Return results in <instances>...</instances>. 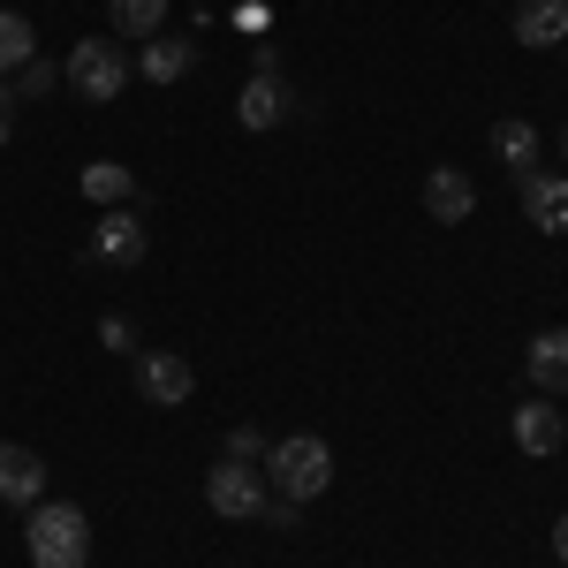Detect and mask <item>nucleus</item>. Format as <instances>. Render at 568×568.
Listing matches in <instances>:
<instances>
[{
    "instance_id": "nucleus-26",
    "label": "nucleus",
    "mask_w": 568,
    "mask_h": 568,
    "mask_svg": "<svg viewBox=\"0 0 568 568\" xmlns=\"http://www.w3.org/2000/svg\"><path fill=\"white\" fill-rule=\"evenodd\" d=\"M561 152H568V130H561Z\"/></svg>"
},
{
    "instance_id": "nucleus-13",
    "label": "nucleus",
    "mask_w": 568,
    "mask_h": 568,
    "mask_svg": "<svg viewBox=\"0 0 568 568\" xmlns=\"http://www.w3.org/2000/svg\"><path fill=\"white\" fill-rule=\"evenodd\" d=\"M524 364H530V379H538V394H568V326H546Z\"/></svg>"
},
{
    "instance_id": "nucleus-2",
    "label": "nucleus",
    "mask_w": 568,
    "mask_h": 568,
    "mask_svg": "<svg viewBox=\"0 0 568 568\" xmlns=\"http://www.w3.org/2000/svg\"><path fill=\"white\" fill-rule=\"evenodd\" d=\"M265 485L281 493V500H318L326 485H334V447L318 433H288L265 447Z\"/></svg>"
},
{
    "instance_id": "nucleus-6",
    "label": "nucleus",
    "mask_w": 568,
    "mask_h": 568,
    "mask_svg": "<svg viewBox=\"0 0 568 568\" xmlns=\"http://www.w3.org/2000/svg\"><path fill=\"white\" fill-rule=\"evenodd\" d=\"M296 106H304V99H296L288 77H251V84L235 91V122H243V130H281Z\"/></svg>"
},
{
    "instance_id": "nucleus-12",
    "label": "nucleus",
    "mask_w": 568,
    "mask_h": 568,
    "mask_svg": "<svg viewBox=\"0 0 568 568\" xmlns=\"http://www.w3.org/2000/svg\"><path fill=\"white\" fill-rule=\"evenodd\" d=\"M516 190H524L530 227H546V235H561V227H568V182L561 175H524Z\"/></svg>"
},
{
    "instance_id": "nucleus-17",
    "label": "nucleus",
    "mask_w": 568,
    "mask_h": 568,
    "mask_svg": "<svg viewBox=\"0 0 568 568\" xmlns=\"http://www.w3.org/2000/svg\"><path fill=\"white\" fill-rule=\"evenodd\" d=\"M190 61H197V45H182V39H152L144 53H136V69H144L152 84H175V77H190Z\"/></svg>"
},
{
    "instance_id": "nucleus-11",
    "label": "nucleus",
    "mask_w": 568,
    "mask_h": 568,
    "mask_svg": "<svg viewBox=\"0 0 568 568\" xmlns=\"http://www.w3.org/2000/svg\"><path fill=\"white\" fill-rule=\"evenodd\" d=\"M568 39V0H516V45H561Z\"/></svg>"
},
{
    "instance_id": "nucleus-14",
    "label": "nucleus",
    "mask_w": 568,
    "mask_h": 568,
    "mask_svg": "<svg viewBox=\"0 0 568 568\" xmlns=\"http://www.w3.org/2000/svg\"><path fill=\"white\" fill-rule=\"evenodd\" d=\"M493 152L508 160V175H516V182L538 175V130H530V122H516V114H500V122H493Z\"/></svg>"
},
{
    "instance_id": "nucleus-3",
    "label": "nucleus",
    "mask_w": 568,
    "mask_h": 568,
    "mask_svg": "<svg viewBox=\"0 0 568 568\" xmlns=\"http://www.w3.org/2000/svg\"><path fill=\"white\" fill-rule=\"evenodd\" d=\"M61 77H69V91H77L84 106H114L122 84H130V53H122L114 39H77Z\"/></svg>"
},
{
    "instance_id": "nucleus-7",
    "label": "nucleus",
    "mask_w": 568,
    "mask_h": 568,
    "mask_svg": "<svg viewBox=\"0 0 568 568\" xmlns=\"http://www.w3.org/2000/svg\"><path fill=\"white\" fill-rule=\"evenodd\" d=\"M425 213L439 227H463V220L478 213V182L463 175V168H425Z\"/></svg>"
},
{
    "instance_id": "nucleus-10",
    "label": "nucleus",
    "mask_w": 568,
    "mask_h": 568,
    "mask_svg": "<svg viewBox=\"0 0 568 568\" xmlns=\"http://www.w3.org/2000/svg\"><path fill=\"white\" fill-rule=\"evenodd\" d=\"M561 439H568V425H561V409H554V394H538V402L516 409V447L524 455H561Z\"/></svg>"
},
{
    "instance_id": "nucleus-8",
    "label": "nucleus",
    "mask_w": 568,
    "mask_h": 568,
    "mask_svg": "<svg viewBox=\"0 0 568 568\" xmlns=\"http://www.w3.org/2000/svg\"><path fill=\"white\" fill-rule=\"evenodd\" d=\"M0 500L8 508H39L45 500V463L31 447H16V439H0Z\"/></svg>"
},
{
    "instance_id": "nucleus-23",
    "label": "nucleus",
    "mask_w": 568,
    "mask_h": 568,
    "mask_svg": "<svg viewBox=\"0 0 568 568\" xmlns=\"http://www.w3.org/2000/svg\"><path fill=\"white\" fill-rule=\"evenodd\" d=\"M251 69H258V77H281V45L258 39V45H251Z\"/></svg>"
},
{
    "instance_id": "nucleus-1",
    "label": "nucleus",
    "mask_w": 568,
    "mask_h": 568,
    "mask_svg": "<svg viewBox=\"0 0 568 568\" xmlns=\"http://www.w3.org/2000/svg\"><path fill=\"white\" fill-rule=\"evenodd\" d=\"M31 568H84L91 561V516L77 500H39L31 524H23Z\"/></svg>"
},
{
    "instance_id": "nucleus-5",
    "label": "nucleus",
    "mask_w": 568,
    "mask_h": 568,
    "mask_svg": "<svg viewBox=\"0 0 568 568\" xmlns=\"http://www.w3.org/2000/svg\"><path fill=\"white\" fill-rule=\"evenodd\" d=\"M136 394H144L152 409H182V402L197 394L190 356H182V349H144V356H136Z\"/></svg>"
},
{
    "instance_id": "nucleus-19",
    "label": "nucleus",
    "mask_w": 568,
    "mask_h": 568,
    "mask_svg": "<svg viewBox=\"0 0 568 568\" xmlns=\"http://www.w3.org/2000/svg\"><path fill=\"white\" fill-rule=\"evenodd\" d=\"M265 447H273V439H265L258 425H227V463H265Z\"/></svg>"
},
{
    "instance_id": "nucleus-18",
    "label": "nucleus",
    "mask_w": 568,
    "mask_h": 568,
    "mask_svg": "<svg viewBox=\"0 0 568 568\" xmlns=\"http://www.w3.org/2000/svg\"><path fill=\"white\" fill-rule=\"evenodd\" d=\"M106 16H114V31H122V39H160L168 0H106Z\"/></svg>"
},
{
    "instance_id": "nucleus-9",
    "label": "nucleus",
    "mask_w": 568,
    "mask_h": 568,
    "mask_svg": "<svg viewBox=\"0 0 568 568\" xmlns=\"http://www.w3.org/2000/svg\"><path fill=\"white\" fill-rule=\"evenodd\" d=\"M144 258V220H130L122 205L91 227V265H136Z\"/></svg>"
},
{
    "instance_id": "nucleus-4",
    "label": "nucleus",
    "mask_w": 568,
    "mask_h": 568,
    "mask_svg": "<svg viewBox=\"0 0 568 568\" xmlns=\"http://www.w3.org/2000/svg\"><path fill=\"white\" fill-rule=\"evenodd\" d=\"M205 500H213V516H227V524H258L265 516V470L258 463H220V470H205Z\"/></svg>"
},
{
    "instance_id": "nucleus-15",
    "label": "nucleus",
    "mask_w": 568,
    "mask_h": 568,
    "mask_svg": "<svg viewBox=\"0 0 568 568\" xmlns=\"http://www.w3.org/2000/svg\"><path fill=\"white\" fill-rule=\"evenodd\" d=\"M23 61H39V31H31V16L0 8V84H8Z\"/></svg>"
},
{
    "instance_id": "nucleus-16",
    "label": "nucleus",
    "mask_w": 568,
    "mask_h": 568,
    "mask_svg": "<svg viewBox=\"0 0 568 568\" xmlns=\"http://www.w3.org/2000/svg\"><path fill=\"white\" fill-rule=\"evenodd\" d=\"M130 190H136V175L122 168V160H91V168H84V197H91V205H106V213L130 205Z\"/></svg>"
},
{
    "instance_id": "nucleus-21",
    "label": "nucleus",
    "mask_w": 568,
    "mask_h": 568,
    "mask_svg": "<svg viewBox=\"0 0 568 568\" xmlns=\"http://www.w3.org/2000/svg\"><path fill=\"white\" fill-rule=\"evenodd\" d=\"M296 516H304V500H281V493H265V530H296Z\"/></svg>"
},
{
    "instance_id": "nucleus-24",
    "label": "nucleus",
    "mask_w": 568,
    "mask_h": 568,
    "mask_svg": "<svg viewBox=\"0 0 568 568\" xmlns=\"http://www.w3.org/2000/svg\"><path fill=\"white\" fill-rule=\"evenodd\" d=\"M8 130H16V91L0 84V144H8Z\"/></svg>"
},
{
    "instance_id": "nucleus-25",
    "label": "nucleus",
    "mask_w": 568,
    "mask_h": 568,
    "mask_svg": "<svg viewBox=\"0 0 568 568\" xmlns=\"http://www.w3.org/2000/svg\"><path fill=\"white\" fill-rule=\"evenodd\" d=\"M554 554H561V568H568V516L554 524Z\"/></svg>"
},
{
    "instance_id": "nucleus-27",
    "label": "nucleus",
    "mask_w": 568,
    "mask_h": 568,
    "mask_svg": "<svg viewBox=\"0 0 568 568\" xmlns=\"http://www.w3.org/2000/svg\"><path fill=\"white\" fill-rule=\"evenodd\" d=\"M561 45H568V39H561Z\"/></svg>"
},
{
    "instance_id": "nucleus-22",
    "label": "nucleus",
    "mask_w": 568,
    "mask_h": 568,
    "mask_svg": "<svg viewBox=\"0 0 568 568\" xmlns=\"http://www.w3.org/2000/svg\"><path fill=\"white\" fill-rule=\"evenodd\" d=\"M99 342H106V349H136V326L130 318H99Z\"/></svg>"
},
{
    "instance_id": "nucleus-20",
    "label": "nucleus",
    "mask_w": 568,
    "mask_h": 568,
    "mask_svg": "<svg viewBox=\"0 0 568 568\" xmlns=\"http://www.w3.org/2000/svg\"><path fill=\"white\" fill-rule=\"evenodd\" d=\"M53 84H61L53 61H23V69H16V91H23V99H39V91H53Z\"/></svg>"
}]
</instances>
